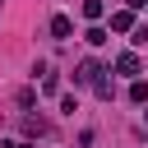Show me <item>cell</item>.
<instances>
[{
	"label": "cell",
	"mask_w": 148,
	"mask_h": 148,
	"mask_svg": "<svg viewBox=\"0 0 148 148\" xmlns=\"http://www.w3.org/2000/svg\"><path fill=\"white\" fill-rule=\"evenodd\" d=\"M83 18H102V0H83Z\"/></svg>",
	"instance_id": "obj_5"
},
{
	"label": "cell",
	"mask_w": 148,
	"mask_h": 148,
	"mask_svg": "<svg viewBox=\"0 0 148 148\" xmlns=\"http://www.w3.org/2000/svg\"><path fill=\"white\" fill-rule=\"evenodd\" d=\"M102 74H106V69H102L97 60H83V65H79V74H74V83H92V88H97V83H102Z\"/></svg>",
	"instance_id": "obj_1"
},
{
	"label": "cell",
	"mask_w": 148,
	"mask_h": 148,
	"mask_svg": "<svg viewBox=\"0 0 148 148\" xmlns=\"http://www.w3.org/2000/svg\"><path fill=\"white\" fill-rule=\"evenodd\" d=\"M18 148H28V143H18Z\"/></svg>",
	"instance_id": "obj_8"
},
{
	"label": "cell",
	"mask_w": 148,
	"mask_h": 148,
	"mask_svg": "<svg viewBox=\"0 0 148 148\" xmlns=\"http://www.w3.org/2000/svg\"><path fill=\"white\" fill-rule=\"evenodd\" d=\"M51 32H56V42H65V37L74 32V23H69L65 14H56V18H51Z\"/></svg>",
	"instance_id": "obj_2"
},
{
	"label": "cell",
	"mask_w": 148,
	"mask_h": 148,
	"mask_svg": "<svg viewBox=\"0 0 148 148\" xmlns=\"http://www.w3.org/2000/svg\"><path fill=\"white\" fill-rule=\"evenodd\" d=\"M111 28H116V32H130L134 18H130V14H111Z\"/></svg>",
	"instance_id": "obj_4"
},
{
	"label": "cell",
	"mask_w": 148,
	"mask_h": 148,
	"mask_svg": "<svg viewBox=\"0 0 148 148\" xmlns=\"http://www.w3.org/2000/svg\"><path fill=\"white\" fill-rule=\"evenodd\" d=\"M125 5H130V9H143V5H148V0H125Z\"/></svg>",
	"instance_id": "obj_7"
},
{
	"label": "cell",
	"mask_w": 148,
	"mask_h": 148,
	"mask_svg": "<svg viewBox=\"0 0 148 148\" xmlns=\"http://www.w3.org/2000/svg\"><path fill=\"white\" fill-rule=\"evenodd\" d=\"M116 69H120V74H139V56H134V51L116 56Z\"/></svg>",
	"instance_id": "obj_3"
},
{
	"label": "cell",
	"mask_w": 148,
	"mask_h": 148,
	"mask_svg": "<svg viewBox=\"0 0 148 148\" xmlns=\"http://www.w3.org/2000/svg\"><path fill=\"white\" fill-rule=\"evenodd\" d=\"M23 130H28V134H46V120H37V116H28V120H23Z\"/></svg>",
	"instance_id": "obj_6"
}]
</instances>
